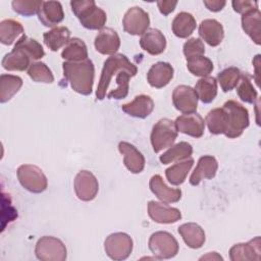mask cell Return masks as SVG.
<instances>
[{
  "mask_svg": "<svg viewBox=\"0 0 261 261\" xmlns=\"http://www.w3.org/2000/svg\"><path fill=\"white\" fill-rule=\"evenodd\" d=\"M63 76L71 89L82 95H90L93 91L95 67L91 59L83 61H64Z\"/></svg>",
  "mask_w": 261,
  "mask_h": 261,
  "instance_id": "obj_1",
  "label": "cell"
},
{
  "mask_svg": "<svg viewBox=\"0 0 261 261\" xmlns=\"http://www.w3.org/2000/svg\"><path fill=\"white\" fill-rule=\"evenodd\" d=\"M71 10L79 18L81 24L88 30H102L106 23V12L98 7L93 0H80L70 2Z\"/></svg>",
  "mask_w": 261,
  "mask_h": 261,
  "instance_id": "obj_2",
  "label": "cell"
},
{
  "mask_svg": "<svg viewBox=\"0 0 261 261\" xmlns=\"http://www.w3.org/2000/svg\"><path fill=\"white\" fill-rule=\"evenodd\" d=\"M222 107L227 116V129L224 136L228 139L240 137L250 123L248 109L234 100L226 101Z\"/></svg>",
  "mask_w": 261,
  "mask_h": 261,
  "instance_id": "obj_3",
  "label": "cell"
},
{
  "mask_svg": "<svg viewBox=\"0 0 261 261\" xmlns=\"http://www.w3.org/2000/svg\"><path fill=\"white\" fill-rule=\"evenodd\" d=\"M135 64L132 63L128 58L121 53L108 57L104 61L101 76L96 90V98L98 100H103L106 97V92L110 86L111 80L116 74V72L122 68L132 67Z\"/></svg>",
  "mask_w": 261,
  "mask_h": 261,
  "instance_id": "obj_4",
  "label": "cell"
},
{
  "mask_svg": "<svg viewBox=\"0 0 261 261\" xmlns=\"http://www.w3.org/2000/svg\"><path fill=\"white\" fill-rule=\"evenodd\" d=\"M177 129L174 121L169 118H161L152 128L150 141L155 153L171 147L177 138Z\"/></svg>",
  "mask_w": 261,
  "mask_h": 261,
  "instance_id": "obj_5",
  "label": "cell"
},
{
  "mask_svg": "<svg viewBox=\"0 0 261 261\" xmlns=\"http://www.w3.org/2000/svg\"><path fill=\"white\" fill-rule=\"evenodd\" d=\"M36 257L41 261H64L67 250L61 240L52 236L40 238L35 247Z\"/></svg>",
  "mask_w": 261,
  "mask_h": 261,
  "instance_id": "obj_6",
  "label": "cell"
},
{
  "mask_svg": "<svg viewBox=\"0 0 261 261\" xmlns=\"http://www.w3.org/2000/svg\"><path fill=\"white\" fill-rule=\"evenodd\" d=\"M148 246L157 259H170L178 253V243L168 231L159 230L152 233Z\"/></svg>",
  "mask_w": 261,
  "mask_h": 261,
  "instance_id": "obj_7",
  "label": "cell"
},
{
  "mask_svg": "<svg viewBox=\"0 0 261 261\" xmlns=\"http://www.w3.org/2000/svg\"><path fill=\"white\" fill-rule=\"evenodd\" d=\"M19 184L31 193H42L48 187V180L41 168L33 164H22L17 168Z\"/></svg>",
  "mask_w": 261,
  "mask_h": 261,
  "instance_id": "obj_8",
  "label": "cell"
},
{
  "mask_svg": "<svg viewBox=\"0 0 261 261\" xmlns=\"http://www.w3.org/2000/svg\"><path fill=\"white\" fill-rule=\"evenodd\" d=\"M133 240L125 232L109 234L104 242V250L108 257L113 260H124L133 251Z\"/></svg>",
  "mask_w": 261,
  "mask_h": 261,
  "instance_id": "obj_9",
  "label": "cell"
},
{
  "mask_svg": "<svg viewBox=\"0 0 261 261\" xmlns=\"http://www.w3.org/2000/svg\"><path fill=\"white\" fill-rule=\"evenodd\" d=\"M73 188L80 200L89 202L96 198L99 191V184L91 171L81 170L74 177Z\"/></svg>",
  "mask_w": 261,
  "mask_h": 261,
  "instance_id": "obj_10",
  "label": "cell"
},
{
  "mask_svg": "<svg viewBox=\"0 0 261 261\" xmlns=\"http://www.w3.org/2000/svg\"><path fill=\"white\" fill-rule=\"evenodd\" d=\"M150 24L149 14L141 7H130L123 16L122 25L123 30L129 35L138 36L143 35Z\"/></svg>",
  "mask_w": 261,
  "mask_h": 261,
  "instance_id": "obj_11",
  "label": "cell"
},
{
  "mask_svg": "<svg viewBox=\"0 0 261 261\" xmlns=\"http://www.w3.org/2000/svg\"><path fill=\"white\" fill-rule=\"evenodd\" d=\"M173 106L184 114L194 113L198 107V96L190 86H177L172 92Z\"/></svg>",
  "mask_w": 261,
  "mask_h": 261,
  "instance_id": "obj_12",
  "label": "cell"
},
{
  "mask_svg": "<svg viewBox=\"0 0 261 261\" xmlns=\"http://www.w3.org/2000/svg\"><path fill=\"white\" fill-rule=\"evenodd\" d=\"M174 123L177 132L182 133L185 135H188L194 138H201L204 134L205 120L198 113L194 112V113L182 114L176 117Z\"/></svg>",
  "mask_w": 261,
  "mask_h": 261,
  "instance_id": "obj_13",
  "label": "cell"
},
{
  "mask_svg": "<svg viewBox=\"0 0 261 261\" xmlns=\"http://www.w3.org/2000/svg\"><path fill=\"white\" fill-rule=\"evenodd\" d=\"M231 261L240 260H260L261 258V241L260 237L250 240L248 243H239L233 245L229 250Z\"/></svg>",
  "mask_w": 261,
  "mask_h": 261,
  "instance_id": "obj_14",
  "label": "cell"
},
{
  "mask_svg": "<svg viewBox=\"0 0 261 261\" xmlns=\"http://www.w3.org/2000/svg\"><path fill=\"white\" fill-rule=\"evenodd\" d=\"M148 214L157 223H174L181 218V213L177 208L156 201L148 203Z\"/></svg>",
  "mask_w": 261,
  "mask_h": 261,
  "instance_id": "obj_15",
  "label": "cell"
},
{
  "mask_svg": "<svg viewBox=\"0 0 261 261\" xmlns=\"http://www.w3.org/2000/svg\"><path fill=\"white\" fill-rule=\"evenodd\" d=\"M94 45L99 53L112 56L120 47V38L113 29L105 28L97 34Z\"/></svg>",
  "mask_w": 261,
  "mask_h": 261,
  "instance_id": "obj_16",
  "label": "cell"
},
{
  "mask_svg": "<svg viewBox=\"0 0 261 261\" xmlns=\"http://www.w3.org/2000/svg\"><path fill=\"white\" fill-rule=\"evenodd\" d=\"M118 150L123 155V164L132 173H140L145 167L144 155L130 143L119 142Z\"/></svg>",
  "mask_w": 261,
  "mask_h": 261,
  "instance_id": "obj_17",
  "label": "cell"
},
{
  "mask_svg": "<svg viewBox=\"0 0 261 261\" xmlns=\"http://www.w3.org/2000/svg\"><path fill=\"white\" fill-rule=\"evenodd\" d=\"M218 169V162L215 157L211 155H204L199 158L198 163L194 171L190 176V184L197 186L203 178L211 179L215 176Z\"/></svg>",
  "mask_w": 261,
  "mask_h": 261,
  "instance_id": "obj_18",
  "label": "cell"
},
{
  "mask_svg": "<svg viewBox=\"0 0 261 261\" xmlns=\"http://www.w3.org/2000/svg\"><path fill=\"white\" fill-rule=\"evenodd\" d=\"M199 36L209 46H218L224 38V30L222 24L213 18L204 19L199 25Z\"/></svg>",
  "mask_w": 261,
  "mask_h": 261,
  "instance_id": "obj_19",
  "label": "cell"
},
{
  "mask_svg": "<svg viewBox=\"0 0 261 261\" xmlns=\"http://www.w3.org/2000/svg\"><path fill=\"white\" fill-rule=\"evenodd\" d=\"M173 72L174 69L168 62L159 61L150 67L147 81L151 87L161 89L169 84L173 77Z\"/></svg>",
  "mask_w": 261,
  "mask_h": 261,
  "instance_id": "obj_20",
  "label": "cell"
},
{
  "mask_svg": "<svg viewBox=\"0 0 261 261\" xmlns=\"http://www.w3.org/2000/svg\"><path fill=\"white\" fill-rule=\"evenodd\" d=\"M154 109L153 99L145 94L138 95L133 101L122 104L121 110L129 116L137 118H146Z\"/></svg>",
  "mask_w": 261,
  "mask_h": 261,
  "instance_id": "obj_21",
  "label": "cell"
},
{
  "mask_svg": "<svg viewBox=\"0 0 261 261\" xmlns=\"http://www.w3.org/2000/svg\"><path fill=\"white\" fill-rule=\"evenodd\" d=\"M143 50L151 55H159L166 48V38L158 29H148L140 39Z\"/></svg>",
  "mask_w": 261,
  "mask_h": 261,
  "instance_id": "obj_22",
  "label": "cell"
},
{
  "mask_svg": "<svg viewBox=\"0 0 261 261\" xmlns=\"http://www.w3.org/2000/svg\"><path fill=\"white\" fill-rule=\"evenodd\" d=\"M149 187L152 193L162 202L175 203L181 198V190L166 186L162 176L159 174H155L150 178Z\"/></svg>",
  "mask_w": 261,
  "mask_h": 261,
  "instance_id": "obj_23",
  "label": "cell"
},
{
  "mask_svg": "<svg viewBox=\"0 0 261 261\" xmlns=\"http://www.w3.org/2000/svg\"><path fill=\"white\" fill-rule=\"evenodd\" d=\"M38 17L45 27H55L64 18L61 3L58 1H43L38 12Z\"/></svg>",
  "mask_w": 261,
  "mask_h": 261,
  "instance_id": "obj_24",
  "label": "cell"
},
{
  "mask_svg": "<svg viewBox=\"0 0 261 261\" xmlns=\"http://www.w3.org/2000/svg\"><path fill=\"white\" fill-rule=\"evenodd\" d=\"M186 245L192 249H199L205 243V231L197 223L188 222L179 225L177 229Z\"/></svg>",
  "mask_w": 261,
  "mask_h": 261,
  "instance_id": "obj_25",
  "label": "cell"
},
{
  "mask_svg": "<svg viewBox=\"0 0 261 261\" xmlns=\"http://www.w3.org/2000/svg\"><path fill=\"white\" fill-rule=\"evenodd\" d=\"M242 28L255 44H261V12L258 8L242 14Z\"/></svg>",
  "mask_w": 261,
  "mask_h": 261,
  "instance_id": "obj_26",
  "label": "cell"
},
{
  "mask_svg": "<svg viewBox=\"0 0 261 261\" xmlns=\"http://www.w3.org/2000/svg\"><path fill=\"white\" fill-rule=\"evenodd\" d=\"M31 57L20 48L13 47L2 59V67L8 71H23L31 65Z\"/></svg>",
  "mask_w": 261,
  "mask_h": 261,
  "instance_id": "obj_27",
  "label": "cell"
},
{
  "mask_svg": "<svg viewBox=\"0 0 261 261\" xmlns=\"http://www.w3.org/2000/svg\"><path fill=\"white\" fill-rule=\"evenodd\" d=\"M196 27L197 22L195 17L191 13L186 11L177 13L171 23L173 34L180 39H185L191 36L195 31Z\"/></svg>",
  "mask_w": 261,
  "mask_h": 261,
  "instance_id": "obj_28",
  "label": "cell"
},
{
  "mask_svg": "<svg viewBox=\"0 0 261 261\" xmlns=\"http://www.w3.org/2000/svg\"><path fill=\"white\" fill-rule=\"evenodd\" d=\"M45 45L51 51H58L70 40V31L66 27H56L43 35Z\"/></svg>",
  "mask_w": 261,
  "mask_h": 261,
  "instance_id": "obj_29",
  "label": "cell"
},
{
  "mask_svg": "<svg viewBox=\"0 0 261 261\" xmlns=\"http://www.w3.org/2000/svg\"><path fill=\"white\" fill-rule=\"evenodd\" d=\"M208 129L213 135L225 134L227 129V116L223 107L214 108L208 112L205 118Z\"/></svg>",
  "mask_w": 261,
  "mask_h": 261,
  "instance_id": "obj_30",
  "label": "cell"
},
{
  "mask_svg": "<svg viewBox=\"0 0 261 261\" xmlns=\"http://www.w3.org/2000/svg\"><path fill=\"white\" fill-rule=\"evenodd\" d=\"M61 57L66 61H83L88 59V49L83 40L72 38L65 45L61 52Z\"/></svg>",
  "mask_w": 261,
  "mask_h": 261,
  "instance_id": "obj_31",
  "label": "cell"
},
{
  "mask_svg": "<svg viewBox=\"0 0 261 261\" xmlns=\"http://www.w3.org/2000/svg\"><path fill=\"white\" fill-rule=\"evenodd\" d=\"M22 24L12 18L3 19L0 22V42L3 45H11L19 35H23Z\"/></svg>",
  "mask_w": 261,
  "mask_h": 261,
  "instance_id": "obj_32",
  "label": "cell"
},
{
  "mask_svg": "<svg viewBox=\"0 0 261 261\" xmlns=\"http://www.w3.org/2000/svg\"><path fill=\"white\" fill-rule=\"evenodd\" d=\"M193 153V147L188 142H179L171 146L166 152H164L159 160L162 164H169L174 161L186 160L191 157Z\"/></svg>",
  "mask_w": 261,
  "mask_h": 261,
  "instance_id": "obj_33",
  "label": "cell"
},
{
  "mask_svg": "<svg viewBox=\"0 0 261 261\" xmlns=\"http://www.w3.org/2000/svg\"><path fill=\"white\" fill-rule=\"evenodd\" d=\"M194 165V159L193 158H188L181 162H177L170 167H168L165 170V176L169 184L173 186H179L181 185L185 180L186 177L191 170V168Z\"/></svg>",
  "mask_w": 261,
  "mask_h": 261,
  "instance_id": "obj_34",
  "label": "cell"
},
{
  "mask_svg": "<svg viewBox=\"0 0 261 261\" xmlns=\"http://www.w3.org/2000/svg\"><path fill=\"white\" fill-rule=\"evenodd\" d=\"M22 80L17 75L1 74L0 76V102L9 101L21 88Z\"/></svg>",
  "mask_w": 261,
  "mask_h": 261,
  "instance_id": "obj_35",
  "label": "cell"
},
{
  "mask_svg": "<svg viewBox=\"0 0 261 261\" xmlns=\"http://www.w3.org/2000/svg\"><path fill=\"white\" fill-rule=\"evenodd\" d=\"M195 91L198 99H200L203 103H211L217 95L216 79L213 76H204L200 79L195 86Z\"/></svg>",
  "mask_w": 261,
  "mask_h": 261,
  "instance_id": "obj_36",
  "label": "cell"
},
{
  "mask_svg": "<svg viewBox=\"0 0 261 261\" xmlns=\"http://www.w3.org/2000/svg\"><path fill=\"white\" fill-rule=\"evenodd\" d=\"M254 76H252L248 72H242L241 79L237 85V93L240 97V99L246 103L255 104L256 101H259L258 98V92L253 87L252 80Z\"/></svg>",
  "mask_w": 261,
  "mask_h": 261,
  "instance_id": "obj_37",
  "label": "cell"
},
{
  "mask_svg": "<svg viewBox=\"0 0 261 261\" xmlns=\"http://www.w3.org/2000/svg\"><path fill=\"white\" fill-rule=\"evenodd\" d=\"M187 67L196 76H208L214 68L212 61L204 55H196L187 58Z\"/></svg>",
  "mask_w": 261,
  "mask_h": 261,
  "instance_id": "obj_38",
  "label": "cell"
},
{
  "mask_svg": "<svg viewBox=\"0 0 261 261\" xmlns=\"http://www.w3.org/2000/svg\"><path fill=\"white\" fill-rule=\"evenodd\" d=\"M14 47L22 49L33 60L41 59L45 55L42 45L35 39L29 38L24 34L16 41Z\"/></svg>",
  "mask_w": 261,
  "mask_h": 261,
  "instance_id": "obj_39",
  "label": "cell"
},
{
  "mask_svg": "<svg viewBox=\"0 0 261 261\" xmlns=\"http://www.w3.org/2000/svg\"><path fill=\"white\" fill-rule=\"evenodd\" d=\"M242 71L238 67H227L217 74V82L219 83L223 92H228L234 89L241 79Z\"/></svg>",
  "mask_w": 261,
  "mask_h": 261,
  "instance_id": "obj_40",
  "label": "cell"
},
{
  "mask_svg": "<svg viewBox=\"0 0 261 261\" xmlns=\"http://www.w3.org/2000/svg\"><path fill=\"white\" fill-rule=\"evenodd\" d=\"M29 76L37 83H45L51 84L54 82V76L51 69L41 61L31 63L30 67L28 68Z\"/></svg>",
  "mask_w": 261,
  "mask_h": 261,
  "instance_id": "obj_41",
  "label": "cell"
},
{
  "mask_svg": "<svg viewBox=\"0 0 261 261\" xmlns=\"http://www.w3.org/2000/svg\"><path fill=\"white\" fill-rule=\"evenodd\" d=\"M43 1H27V0H14L11 2L12 9L23 16H31L38 14L39 9L42 6Z\"/></svg>",
  "mask_w": 261,
  "mask_h": 261,
  "instance_id": "obj_42",
  "label": "cell"
},
{
  "mask_svg": "<svg viewBox=\"0 0 261 261\" xmlns=\"http://www.w3.org/2000/svg\"><path fill=\"white\" fill-rule=\"evenodd\" d=\"M182 50L186 58H189L196 55H204L205 46L200 38H191L184 44Z\"/></svg>",
  "mask_w": 261,
  "mask_h": 261,
  "instance_id": "obj_43",
  "label": "cell"
},
{
  "mask_svg": "<svg viewBox=\"0 0 261 261\" xmlns=\"http://www.w3.org/2000/svg\"><path fill=\"white\" fill-rule=\"evenodd\" d=\"M232 8L236 12L244 14L248 11L254 10L258 8V2L257 1H248V0H234L231 2Z\"/></svg>",
  "mask_w": 261,
  "mask_h": 261,
  "instance_id": "obj_44",
  "label": "cell"
},
{
  "mask_svg": "<svg viewBox=\"0 0 261 261\" xmlns=\"http://www.w3.org/2000/svg\"><path fill=\"white\" fill-rule=\"evenodd\" d=\"M177 5V1H157V6L159 8V11L163 15H168L171 13L175 6Z\"/></svg>",
  "mask_w": 261,
  "mask_h": 261,
  "instance_id": "obj_45",
  "label": "cell"
},
{
  "mask_svg": "<svg viewBox=\"0 0 261 261\" xmlns=\"http://www.w3.org/2000/svg\"><path fill=\"white\" fill-rule=\"evenodd\" d=\"M203 3L210 11H213V12L222 10L226 4L225 1H220V0H204Z\"/></svg>",
  "mask_w": 261,
  "mask_h": 261,
  "instance_id": "obj_46",
  "label": "cell"
},
{
  "mask_svg": "<svg viewBox=\"0 0 261 261\" xmlns=\"http://www.w3.org/2000/svg\"><path fill=\"white\" fill-rule=\"evenodd\" d=\"M259 60H260V55L258 54V55L255 56V59H254V61H253V63L255 64L254 66H255V68H256V70H255V73H256L255 81H256V83H257L258 86H259V71H258V66H259V64H260Z\"/></svg>",
  "mask_w": 261,
  "mask_h": 261,
  "instance_id": "obj_47",
  "label": "cell"
},
{
  "mask_svg": "<svg viewBox=\"0 0 261 261\" xmlns=\"http://www.w3.org/2000/svg\"><path fill=\"white\" fill-rule=\"evenodd\" d=\"M203 259H216V260H223V258H222L220 255H218L216 252H210V253H208L207 255L202 256V257L200 258V260H203Z\"/></svg>",
  "mask_w": 261,
  "mask_h": 261,
  "instance_id": "obj_48",
  "label": "cell"
}]
</instances>
